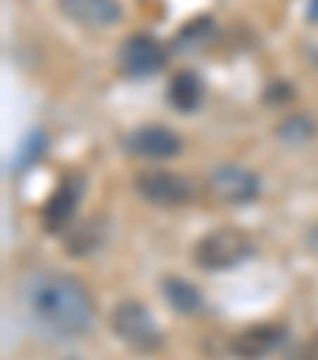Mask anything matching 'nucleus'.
I'll return each mask as SVG.
<instances>
[{"instance_id":"1a4fd4ad","label":"nucleus","mask_w":318,"mask_h":360,"mask_svg":"<svg viewBox=\"0 0 318 360\" xmlns=\"http://www.w3.org/2000/svg\"><path fill=\"white\" fill-rule=\"evenodd\" d=\"M286 338V328L280 322H258L249 326L232 338L230 351L236 360H264L267 354H274Z\"/></svg>"},{"instance_id":"dca6fc26","label":"nucleus","mask_w":318,"mask_h":360,"mask_svg":"<svg viewBox=\"0 0 318 360\" xmlns=\"http://www.w3.org/2000/svg\"><path fill=\"white\" fill-rule=\"evenodd\" d=\"M305 243H309V249H312V252H315V255H318V224H315V226H312V230H309V236H305Z\"/></svg>"},{"instance_id":"ddd939ff","label":"nucleus","mask_w":318,"mask_h":360,"mask_svg":"<svg viewBox=\"0 0 318 360\" xmlns=\"http://www.w3.org/2000/svg\"><path fill=\"white\" fill-rule=\"evenodd\" d=\"M105 224L102 220H86V224H80L74 233H67V249L74 252V255H86V252H93L95 245L102 243V236H105Z\"/></svg>"},{"instance_id":"9d476101","label":"nucleus","mask_w":318,"mask_h":360,"mask_svg":"<svg viewBox=\"0 0 318 360\" xmlns=\"http://www.w3.org/2000/svg\"><path fill=\"white\" fill-rule=\"evenodd\" d=\"M61 13L83 29H105L121 20L118 0H58Z\"/></svg>"},{"instance_id":"20e7f679","label":"nucleus","mask_w":318,"mask_h":360,"mask_svg":"<svg viewBox=\"0 0 318 360\" xmlns=\"http://www.w3.org/2000/svg\"><path fill=\"white\" fill-rule=\"evenodd\" d=\"M124 150L134 160L163 163V160H175L182 153V137L169 124H140L124 137Z\"/></svg>"},{"instance_id":"6e6552de","label":"nucleus","mask_w":318,"mask_h":360,"mask_svg":"<svg viewBox=\"0 0 318 360\" xmlns=\"http://www.w3.org/2000/svg\"><path fill=\"white\" fill-rule=\"evenodd\" d=\"M166 48L153 35H131L118 51V68L128 77H150L166 64Z\"/></svg>"},{"instance_id":"7ed1b4c3","label":"nucleus","mask_w":318,"mask_h":360,"mask_svg":"<svg viewBox=\"0 0 318 360\" xmlns=\"http://www.w3.org/2000/svg\"><path fill=\"white\" fill-rule=\"evenodd\" d=\"M112 332L128 347H134V351H140V354L159 351L166 341L163 328L156 326L153 313H150L143 303H131V300L115 306V313H112Z\"/></svg>"},{"instance_id":"39448f33","label":"nucleus","mask_w":318,"mask_h":360,"mask_svg":"<svg viewBox=\"0 0 318 360\" xmlns=\"http://www.w3.org/2000/svg\"><path fill=\"white\" fill-rule=\"evenodd\" d=\"M207 191L220 204H249L261 195V179L245 166H217L207 179Z\"/></svg>"},{"instance_id":"4468645a","label":"nucleus","mask_w":318,"mask_h":360,"mask_svg":"<svg viewBox=\"0 0 318 360\" xmlns=\"http://www.w3.org/2000/svg\"><path fill=\"white\" fill-rule=\"evenodd\" d=\"M210 39H213V20H210V16H197V20L182 26L175 45L178 48H201L204 41H210Z\"/></svg>"},{"instance_id":"a211bd4d","label":"nucleus","mask_w":318,"mask_h":360,"mask_svg":"<svg viewBox=\"0 0 318 360\" xmlns=\"http://www.w3.org/2000/svg\"><path fill=\"white\" fill-rule=\"evenodd\" d=\"M312 20H318V0H312V10H309Z\"/></svg>"},{"instance_id":"f03ea898","label":"nucleus","mask_w":318,"mask_h":360,"mask_svg":"<svg viewBox=\"0 0 318 360\" xmlns=\"http://www.w3.org/2000/svg\"><path fill=\"white\" fill-rule=\"evenodd\" d=\"M251 252H255V243L249 233L239 226H220L197 239L191 259L201 271H226V268H236L245 259H251Z\"/></svg>"},{"instance_id":"2eb2a0df","label":"nucleus","mask_w":318,"mask_h":360,"mask_svg":"<svg viewBox=\"0 0 318 360\" xmlns=\"http://www.w3.org/2000/svg\"><path fill=\"white\" fill-rule=\"evenodd\" d=\"M277 134L284 137V141L303 143V141H309V137L315 134V124H312V118L296 115V118H290V122H284V124H280V128H277Z\"/></svg>"},{"instance_id":"f8f14e48","label":"nucleus","mask_w":318,"mask_h":360,"mask_svg":"<svg viewBox=\"0 0 318 360\" xmlns=\"http://www.w3.org/2000/svg\"><path fill=\"white\" fill-rule=\"evenodd\" d=\"M163 297L178 316H194V313H201V306H204L201 290L194 284H188L185 278H175V274L163 278Z\"/></svg>"},{"instance_id":"f3484780","label":"nucleus","mask_w":318,"mask_h":360,"mask_svg":"<svg viewBox=\"0 0 318 360\" xmlns=\"http://www.w3.org/2000/svg\"><path fill=\"white\" fill-rule=\"evenodd\" d=\"M305 360H318V335L309 341V347H305Z\"/></svg>"},{"instance_id":"0eeeda50","label":"nucleus","mask_w":318,"mask_h":360,"mask_svg":"<svg viewBox=\"0 0 318 360\" xmlns=\"http://www.w3.org/2000/svg\"><path fill=\"white\" fill-rule=\"evenodd\" d=\"M83 191H86V185H83L80 172H67V176L58 179L55 191L48 195L45 207H41V224H45L48 233H61L74 220L77 207L83 201Z\"/></svg>"},{"instance_id":"9b49d317","label":"nucleus","mask_w":318,"mask_h":360,"mask_svg":"<svg viewBox=\"0 0 318 360\" xmlns=\"http://www.w3.org/2000/svg\"><path fill=\"white\" fill-rule=\"evenodd\" d=\"M169 102L175 112H194L204 102V80L194 70H178L169 83Z\"/></svg>"},{"instance_id":"f257e3e1","label":"nucleus","mask_w":318,"mask_h":360,"mask_svg":"<svg viewBox=\"0 0 318 360\" xmlns=\"http://www.w3.org/2000/svg\"><path fill=\"white\" fill-rule=\"evenodd\" d=\"M29 309L48 332L77 338L93 326V297L70 274H45L29 287Z\"/></svg>"},{"instance_id":"423d86ee","label":"nucleus","mask_w":318,"mask_h":360,"mask_svg":"<svg viewBox=\"0 0 318 360\" xmlns=\"http://www.w3.org/2000/svg\"><path fill=\"white\" fill-rule=\"evenodd\" d=\"M137 195L147 198L150 204H159V207H178V204H188L191 198L197 195L194 182L188 176H178V172H143L137 176Z\"/></svg>"}]
</instances>
